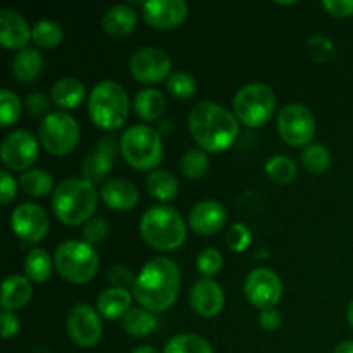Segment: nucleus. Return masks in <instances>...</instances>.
<instances>
[{
  "label": "nucleus",
  "instance_id": "33",
  "mask_svg": "<svg viewBox=\"0 0 353 353\" xmlns=\"http://www.w3.org/2000/svg\"><path fill=\"white\" fill-rule=\"evenodd\" d=\"M302 164L314 174H323L331 168V152L323 143H310L303 148Z\"/></svg>",
  "mask_w": 353,
  "mask_h": 353
},
{
  "label": "nucleus",
  "instance_id": "35",
  "mask_svg": "<svg viewBox=\"0 0 353 353\" xmlns=\"http://www.w3.org/2000/svg\"><path fill=\"white\" fill-rule=\"evenodd\" d=\"M209 157H207L205 150L200 148H193L188 150L179 161V169L181 174L186 179H200L207 171H209Z\"/></svg>",
  "mask_w": 353,
  "mask_h": 353
},
{
  "label": "nucleus",
  "instance_id": "23",
  "mask_svg": "<svg viewBox=\"0 0 353 353\" xmlns=\"http://www.w3.org/2000/svg\"><path fill=\"white\" fill-rule=\"evenodd\" d=\"M138 14L130 6H114L105 10L102 19V28L109 37H128L137 28Z\"/></svg>",
  "mask_w": 353,
  "mask_h": 353
},
{
  "label": "nucleus",
  "instance_id": "14",
  "mask_svg": "<svg viewBox=\"0 0 353 353\" xmlns=\"http://www.w3.org/2000/svg\"><path fill=\"white\" fill-rule=\"evenodd\" d=\"M130 71L140 83H161L171 76V59L168 52L157 47H143L130 59Z\"/></svg>",
  "mask_w": 353,
  "mask_h": 353
},
{
  "label": "nucleus",
  "instance_id": "26",
  "mask_svg": "<svg viewBox=\"0 0 353 353\" xmlns=\"http://www.w3.org/2000/svg\"><path fill=\"white\" fill-rule=\"evenodd\" d=\"M43 71V57L37 48H23L12 61V74L19 83H31Z\"/></svg>",
  "mask_w": 353,
  "mask_h": 353
},
{
  "label": "nucleus",
  "instance_id": "10",
  "mask_svg": "<svg viewBox=\"0 0 353 353\" xmlns=\"http://www.w3.org/2000/svg\"><path fill=\"white\" fill-rule=\"evenodd\" d=\"M278 131L290 147H307L316 134V117L309 107L290 103L279 110Z\"/></svg>",
  "mask_w": 353,
  "mask_h": 353
},
{
  "label": "nucleus",
  "instance_id": "24",
  "mask_svg": "<svg viewBox=\"0 0 353 353\" xmlns=\"http://www.w3.org/2000/svg\"><path fill=\"white\" fill-rule=\"evenodd\" d=\"M31 295H33V288L26 276H9L2 286V309L7 312L23 309L26 303H30Z\"/></svg>",
  "mask_w": 353,
  "mask_h": 353
},
{
  "label": "nucleus",
  "instance_id": "17",
  "mask_svg": "<svg viewBox=\"0 0 353 353\" xmlns=\"http://www.w3.org/2000/svg\"><path fill=\"white\" fill-rule=\"evenodd\" d=\"M116 150L117 145L114 138H102V140L95 145V148L83 159V178H85L86 181L93 183V185L99 181H103V179L110 174V171H112Z\"/></svg>",
  "mask_w": 353,
  "mask_h": 353
},
{
  "label": "nucleus",
  "instance_id": "49",
  "mask_svg": "<svg viewBox=\"0 0 353 353\" xmlns=\"http://www.w3.org/2000/svg\"><path fill=\"white\" fill-rule=\"evenodd\" d=\"M334 353H353V341H341V343L334 348Z\"/></svg>",
  "mask_w": 353,
  "mask_h": 353
},
{
  "label": "nucleus",
  "instance_id": "15",
  "mask_svg": "<svg viewBox=\"0 0 353 353\" xmlns=\"http://www.w3.org/2000/svg\"><path fill=\"white\" fill-rule=\"evenodd\" d=\"M10 228L19 240L26 243H38L47 236L50 221L47 212L37 203H21L10 214Z\"/></svg>",
  "mask_w": 353,
  "mask_h": 353
},
{
  "label": "nucleus",
  "instance_id": "38",
  "mask_svg": "<svg viewBox=\"0 0 353 353\" xmlns=\"http://www.w3.org/2000/svg\"><path fill=\"white\" fill-rule=\"evenodd\" d=\"M21 116V100L10 90L0 92V126L9 128L19 119Z\"/></svg>",
  "mask_w": 353,
  "mask_h": 353
},
{
  "label": "nucleus",
  "instance_id": "18",
  "mask_svg": "<svg viewBox=\"0 0 353 353\" xmlns=\"http://www.w3.org/2000/svg\"><path fill=\"white\" fill-rule=\"evenodd\" d=\"M228 219L224 205L217 200H202L190 210V228L200 236H212L219 233Z\"/></svg>",
  "mask_w": 353,
  "mask_h": 353
},
{
  "label": "nucleus",
  "instance_id": "43",
  "mask_svg": "<svg viewBox=\"0 0 353 353\" xmlns=\"http://www.w3.org/2000/svg\"><path fill=\"white\" fill-rule=\"evenodd\" d=\"M26 109L28 112L33 117H47L48 109H50V100L47 99V95H43L41 92H33L26 97Z\"/></svg>",
  "mask_w": 353,
  "mask_h": 353
},
{
  "label": "nucleus",
  "instance_id": "30",
  "mask_svg": "<svg viewBox=\"0 0 353 353\" xmlns=\"http://www.w3.org/2000/svg\"><path fill=\"white\" fill-rule=\"evenodd\" d=\"M157 317L147 309H131L123 319L124 331L134 338L148 336L157 327Z\"/></svg>",
  "mask_w": 353,
  "mask_h": 353
},
{
  "label": "nucleus",
  "instance_id": "5",
  "mask_svg": "<svg viewBox=\"0 0 353 353\" xmlns=\"http://www.w3.org/2000/svg\"><path fill=\"white\" fill-rule=\"evenodd\" d=\"M88 114L92 123L100 130H117L130 114V100L123 86L112 79L97 83L88 97Z\"/></svg>",
  "mask_w": 353,
  "mask_h": 353
},
{
  "label": "nucleus",
  "instance_id": "48",
  "mask_svg": "<svg viewBox=\"0 0 353 353\" xmlns=\"http://www.w3.org/2000/svg\"><path fill=\"white\" fill-rule=\"evenodd\" d=\"M259 324H261L265 331L278 330V327L281 326V312H279L276 307H272V309L261 310V316H259Z\"/></svg>",
  "mask_w": 353,
  "mask_h": 353
},
{
  "label": "nucleus",
  "instance_id": "29",
  "mask_svg": "<svg viewBox=\"0 0 353 353\" xmlns=\"http://www.w3.org/2000/svg\"><path fill=\"white\" fill-rule=\"evenodd\" d=\"M54 261L43 248H33L24 259V274L30 281L45 283L54 271Z\"/></svg>",
  "mask_w": 353,
  "mask_h": 353
},
{
  "label": "nucleus",
  "instance_id": "51",
  "mask_svg": "<svg viewBox=\"0 0 353 353\" xmlns=\"http://www.w3.org/2000/svg\"><path fill=\"white\" fill-rule=\"evenodd\" d=\"M347 317H348V324L352 326L353 330V300L350 302V305H348V310H347Z\"/></svg>",
  "mask_w": 353,
  "mask_h": 353
},
{
  "label": "nucleus",
  "instance_id": "11",
  "mask_svg": "<svg viewBox=\"0 0 353 353\" xmlns=\"http://www.w3.org/2000/svg\"><path fill=\"white\" fill-rule=\"evenodd\" d=\"M65 331H68L72 343H76L78 347H95L103 333L100 314L88 303H76L68 314Z\"/></svg>",
  "mask_w": 353,
  "mask_h": 353
},
{
  "label": "nucleus",
  "instance_id": "27",
  "mask_svg": "<svg viewBox=\"0 0 353 353\" xmlns=\"http://www.w3.org/2000/svg\"><path fill=\"white\" fill-rule=\"evenodd\" d=\"M133 109L134 114L141 121L152 123V121H157L165 112V99L159 90L145 88L134 97Z\"/></svg>",
  "mask_w": 353,
  "mask_h": 353
},
{
  "label": "nucleus",
  "instance_id": "16",
  "mask_svg": "<svg viewBox=\"0 0 353 353\" xmlns=\"http://www.w3.org/2000/svg\"><path fill=\"white\" fill-rule=\"evenodd\" d=\"M141 16L155 30H174L185 23L188 6L183 0H148L141 3Z\"/></svg>",
  "mask_w": 353,
  "mask_h": 353
},
{
  "label": "nucleus",
  "instance_id": "6",
  "mask_svg": "<svg viewBox=\"0 0 353 353\" xmlns=\"http://www.w3.org/2000/svg\"><path fill=\"white\" fill-rule=\"evenodd\" d=\"M54 264L62 279L74 285H85L97 276L100 257L93 245L85 240H68L55 250Z\"/></svg>",
  "mask_w": 353,
  "mask_h": 353
},
{
  "label": "nucleus",
  "instance_id": "8",
  "mask_svg": "<svg viewBox=\"0 0 353 353\" xmlns=\"http://www.w3.org/2000/svg\"><path fill=\"white\" fill-rule=\"evenodd\" d=\"M234 116L248 128L268 123L276 110V95L264 83H248L233 99Z\"/></svg>",
  "mask_w": 353,
  "mask_h": 353
},
{
  "label": "nucleus",
  "instance_id": "3",
  "mask_svg": "<svg viewBox=\"0 0 353 353\" xmlns=\"http://www.w3.org/2000/svg\"><path fill=\"white\" fill-rule=\"evenodd\" d=\"M97 195L95 185L85 178H69L59 183L52 193V209L65 226H81L95 214Z\"/></svg>",
  "mask_w": 353,
  "mask_h": 353
},
{
  "label": "nucleus",
  "instance_id": "50",
  "mask_svg": "<svg viewBox=\"0 0 353 353\" xmlns=\"http://www.w3.org/2000/svg\"><path fill=\"white\" fill-rule=\"evenodd\" d=\"M131 353H159V352H157V348L148 347V345H145V347H138V348H134V350L131 352Z\"/></svg>",
  "mask_w": 353,
  "mask_h": 353
},
{
  "label": "nucleus",
  "instance_id": "36",
  "mask_svg": "<svg viewBox=\"0 0 353 353\" xmlns=\"http://www.w3.org/2000/svg\"><path fill=\"white\" fill-rule=\"evenodd\" d=\"M64 38V31H62L61 24L55 21H38L33 26V41L41 48H54Z\"/></svg>",
  "mask_w": 353,
  "mask_h": 353
},
{
  "label": "nucleus",
  "instance_id": "42",
  "mask_svg": "<svg viewBox=\"0 0 353 353\" xmlns=\"http://www.w3.org/2000/svg\"><path fill=\"white\" fill-rule=\"evenodd\" d=\"M109 236V224L103 217H93L83 226V238L86 243L97 245L102 243Z\"/></svg>",
  "mask_w": 353,
  "mask_h": 353
},
{
  "label": "nucleus",
  "instance_id": "9",
  "mask_svg": "<svg viewBox=\"0 0 353 353\" xmlns=\"http://www.w3.org/2000/svg\"><path fill=\"white\" fill-rule=\"evenodd\" d=\"M38 140L50 155H69L79 143L78 121L68 112H50L41 121Z\"/></svg>",
  "mask_w": 353,
  "mask_h": 353
},
{
  "label": "nucleus",
  "instance_id": "7",
  "mask_svg": "<svg viewBox=\"0 0 353 353\" xmlns=\"http://www.w3.org/2000/svg\"><path fill=\"white\" fill-rule=\"evenodd\" d=\"M119 150L124 161L137 171H155L164 155L162 138L154 128L131 126L124 131L119 141Z\"/></svg>",
  "mask_w": 353,
  "mask_h": 353
},
{
  "label": "nucleus",
  "instance_id": "32",
  "mask_svg": "<svg viewBox=\"0 0 353 353\" xmlns=\"http://www.w3.org/2000/svg\"><path fill=\"white\" fill-rule=\"evenodd\" d=\"M164 353H214L212 347L205 338L199 334H176L165 345Z\"/></svg>",
  "mask_w": 353,
  "mask_h": 353
},
{
  "label": "nucleus",
  "instance_id": "13",
  "mask_svg": "<svg viewBox=\"0 0 353 353\" xmlns=\"http://www.w3.org/2000/svg\"><path fill=\"white\" fill-rule=\"evenodd\" d=\"M245 296L257 309H272L283 296V283L274 271L268 268L254 269L245 279Z\"/></svg>",
  "mask_w": 353,
  "mask_h": 353
},
{
  "label": "nucleus",
  "instance_id": "31",
  "mask_svg": "<svg viewBox=\"0 0 353 353\" xmlns=\"http://www.w3.org/2000/svg\"><path fill=\"white\" fill-rule=\"evenodd\" d=\"M19 185L23 192H26L33 199L54 193V178L50 172L43 171V169H30V171L23 172L19 178Z\"/></svg>",
  "mask_w": 353,
  "mask_h": 353
},
{
  "label": "nucleus",
  "instance_id": "25",
  "mask_svg": "<svg viewBox=\"0 0 353 353\" xmlns=\"http://www.w3.org/2000/svg\"><path fill=\"white\" fill-rule=\"evenodd\" d=\"M50 99L61 109H76L85 99V85L78 78L65 76L52 86Z\"/></svg>",
  "mask_w": 353,
  "mask_h": 353
},
{
  "label": "nucleus",
  "instance_id": "40",
  "mask_svg": "<svg viewBox=\"0 0 353 353\" xmlns=\"http://www.w3.org/2000/svg\"><path fill=\"white\" fill-rule=\"evenodd\" d=\"M196 269L205 278H212L223 269V255L216 248H205L196 257Z\"/></svg>",
  "mask_w": 353,
  "mask_h": 353
},
{
  "label": "nucleus",
  "instance_id": "1",
  "mask_svg": "<svg viewBox=\"0 0 353 353\" xmlns=\"http://www.w3.org/2000/svg\"><path fill=\"white\" fill-rule=\"evenodd\" d=\"M181 288V272L174 261L155 257L141 268L133 285V296L141 309L159 314L174 305Z\"/></svg>",
  "mask_w": 353,
  "mask_h": 353
},
{
  "label": "nucleus",
  "instance_id": "34",
  "mask_svg": "<svg viewBox=\"0 0 353 353\" xmlns=\"http://www.w3.org/2000/svg\"><path fill=\"white\" fill-rule=\"evenodd\" d=\"M265 172H268V176L274 183L288 185V183H293L296 179L299 169H296L295 162L290 157H285V155H274V157H271L265 162Z\"/></svg>",
  "mask_w": 353,
  "mask_h": 353
},
{
  "label": "nucleus",
  "instance_id": "12",
  "mask_svg": "<svg viewBox=\"0 0 353 353\" xmlns=\"http://www.w3.org/2000/svg\"><path fill=\"white\" fill-rule=\"evenodd\" d=\"M38 148L40 143L31 131L16 130L3 138L0 157L3 165L10 171L26 172L37 161Z\"/></svg>",
  "mask_w": 353,
  "mask_h": 353
},
{
  "label": "nucleus",
  "instance_id": "22",
  "mask_svg": "<svg viewBox=\"0 0 353 353\" xmlns=\"http://www.w3.org/2000/svg\"><path fill=\"white\" fill-rule=\"evenodd\" d=\"M133 303V295L126 288H107L103 290L97 300V309L102 317L109 321H117L121 317H126V314L131 310Z\"/></svg>",
  "mask_w": 353,
  "mask_h": 353
},
{
  "label": "nucleus",
  "instance_id": "4",
  "mask_svg": "<svg viewBox=\"0 0 353 353\" xmlns=\"http://www.w3.org/2000/svg\"><path fill=\"white\" fill-rule=\"evenodd\" d=\"M140 233L155 250L172 252L185 243L186 224L172 207L155 205L141 216Z\"/></svg>",
  "mask_w": 353,
  "mask_h": 353
},
{
  "label": "nucleus",
  "instance_id": "46",
  "mask_svg": "<svg viewBox=\"0 0 353 353\" xmlns=\"http://www.w3.org/2000/svg\"><path fill=\"white\" fill-rule=\"evenodd\" d=\"M109 281L112 283L116 288H126V286H133L134 279L133 274H131L130 269L123 268V265H114L109 271Z\"/></svg>",
  "mask_w": 353,
  "mask_h": 353
},
{
  "label": "nucleus",
  "instance_id": "19",
  "mask_svg": "<svg viewBox=\"0 0 353 353\" xmlns=\"http://www.w3.org/2000/svg\"><path fill=\"white\" fill-rule=\"evenodd\" d=\"M224 292L212 278H202L192 286L190 303L192 309L202 317H216L224 309Z\"/></svg>",
  "mask_w": 353,
  "mask_h": 353
},
{
  "label": "nucleus",
  "instance_id": "47",
  "mask_svg": "<svg viewBox=\"0 0 353 353\" xmlns=\"http://www.w3.org/2000/svg\"><path fill=\"white\" fill-rule=\"evenodd\" d=\"M0 181H2V186H0V200H2L3 205H7L17 195V183L7 171L0 172Z\"/></svg>",
  "mask_w": 353,
  "mask_h": 353
},
{
  "label": "nucleus",
  "instance_id": "37",
  "mask_svg": "<svg viewBox=\"0 0 353 353\" xmlns=\"http://www.w3.org/2000/svg\"><path fill=\"white\" fill-rule=\"evenodd\" d=\"M165 86H168V92L179 100L190 99V97L196 92L195 78L186 71L171 72Z\"/></svg>",
  "mask_w": 353,
  "mask_h": 353
},
{
  "label": "nucleus",
  "instance_id": "39",
  "mask_svg": "<svg viewBox=\"0 0 353 353\" xmlns=\"http://www.w3.org/2000/svg\"><path fill=\"white\" fill-rule=\"evenodd\" d=\"M307 52H309L310 59L316 62H330L336 57V47L330 38L323 37V34H314L309 38L307 43Z\"/></svg>",
  "mask_w": 353,
  "mask_h": 353
},
{
  "label": "nucleus",
  "instance_id": "28",
  "mask_svg": "<svg viewBox=\"0 0 353 353\" xmlns=\"http://www.w3.org/2000/svg\"><path fill=\"white\" fill-rule=\"evenodd\" d=\"M147 190L154 199L161 200V202L174 200L179 193L178 178L171 171L155 169L147 178Z\"/></svg>",
  "mask_w": 353,
  "mask_h": 353
},
{
  "label": "nucleus",
  "instance_id": "20",
  "mask_svg": "<svg viewBox=\"0 0 353 353\" xmlns=\"http://www.w3.org/2000/svg\"><path fill=\"white\" fill-rule=\"evenodd\" d=\"M33 38V28L19 12L12 9L0 10V45L9 50H23Z\"/></svg>",
  "mask_w": 353,
  "mask_h": 353
},
{
  "label": "nucleus",
  "instance_id": "2",
  "mask_svg": "<svg viewBox=\"0 0 353 353\" xmlns=\"http://www.w3.org/2000/svg\"><path fill=\"white\" fill-rule=\"evenodd\" d=\"M188 130L202 150L219 154L234 143L240 124L234 112L226 107L216 102H200L190 112Z\"/></svg>",
  "mask_w": 353,
  "mask_h": 353
},
{
  "label": "nucleus",
  "instance_id": "45",
  "mask_svg": "<svg viewBox=\"0 0 353 353\" xmlns=\"http://www.w3.org/2000/svg\"><path fill=\"white\" fill-rule=\"evenodd\" d=\"M0 323H2V338L3 340H10V338H14L17 333H19L21 323L14 312L2 310V314H0Z\"/></svg>",
  "mask_w": 353,
  "mask_h": 353
},
{
  "label": "nucleus",
  "instance_id": "44",
  "mask_svg": "<svg viewBox=\"0 0 353 353\" xmlns=\"http://www.w3.org/2000/svg\"><path fill=\"white\" fill-rule=\"evenodd\" d=\"M323 7L333 17L353 16V0H324Z\"/></svg>",
  "mask_w": 353,
  "mask_h": 353
},
{
  "label": "nucleus",
  "instance_id": "21",
  "mask_svg": "<svg viewBox=\"0 0 353 353\" xmlns=\"http://www.w3.org/2000/svg\"><path fill=\"white\" fill-rule=\"evenodd\" d=\"M100 196L109 209L117 210V212L131 210L133 207H137L138 200H140L137 186L124 178L109 179L100 190Z\"/></svg>",
  "mask_w": 353,
  "mask_h": 353
},
{
  "label": "nucleus",
  "instance_id": "41",
  "mask_svg": "<svg viewBox=\"0 0 353 353\" xmlns=\"http://www.w3.org/2000/svg\"><path fill=\"white\" fill-rule=\"evenodd\" d=\"M226 241H228V247H230L231 250L241 254V252L247 250L252 243L250 228L245 226L243 223H236L234 226H231L230 231H228Z\"/></svg>",
  "mask_w": 353,
  "mask_h": 353
}]
</instances>
